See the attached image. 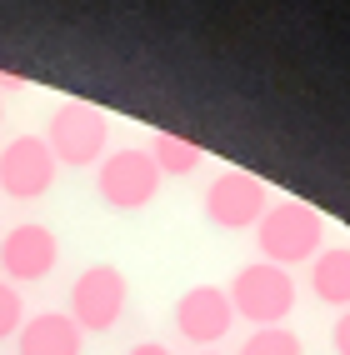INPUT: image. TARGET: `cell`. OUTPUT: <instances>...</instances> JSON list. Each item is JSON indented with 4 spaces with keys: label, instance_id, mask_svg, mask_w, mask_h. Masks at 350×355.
Listing matches in <instances>:
<instances>
[{
    "label": "cell",
    "instance_id": "ac0fdd59",
    "mask_svg": "<svg viewBox=\"0 0 350 355\" xmlns=\"http://www.w3.org/2000/svg\"><path fill=\"white\" fill-rule=\"evenodd\" d=\"M200 355H220V350H200Z\"/></svg>",
    "mask_w": 350,
    "mask_h": 355
},
{
    "label": "cell",
    "instance_id": "7c38bea8",
    "mask_svg": "<svg viewBox=\"0 0 350 355\" xmlns=\"http://www.w3.org/2000/svg\"><path fill=\"white\" fill-rule=\"evenodd\" d=\"M150 160H155L160 180H166V175H191L195 165L205 160V150L195 146V140H185V135H170V130H160V135L150 140Z\"/></svg>",
    "mask_w": 350,
    "mask_h": 355
},
{
    "label": "cell",
    "instance_id": "30bf717a",
    "mask_svg": "<svg viewBox=\"0 0 350 355\" xmlns=\"http://www.w3.org/2000/svg\"><path fill=\"white\" fill-rule=\"evenodd\" d=\"M85 336H80V325L60 315V311H40L30 315L26 325H20V336H15V350L20 355H80Z\"/></svg>",
    "mask_w": 350,
    "mask_h": 355
},
{
    "label": "cell",
    "instance_id": "9a60e30c",
    "mask_svg": "<svg viewBox=\"0 0 350 355\" xmlns=\"http://www.w3.org/2000/svg\"><path fill=\"white\" fill-rule=\"evenodd\" d=\"M331 345H335V355H350V311H340V320L331 330Z\"/></svg>",
    "mask_w": 350,
    "mask_h": 355
},
{
    "label": "cell",
    "instance_id": "5b68a950",
    "mask_svg": "<svg viewBox=\"0 0 350 355\" xmlns=\"http://www.w3.org/2000/svg\"><path fill=\"white\" fill-rule=\"evenodd\" d=\"M125 300H130V286H125V275L115 270V266H85L76 275V286H70V320L80 325V336L85 330H110L115 320L125 315Z\"/></svg>",
    "mask_w": 350,
    "mask_h": 355
},
{
    "label": "cell",
    "instance_id": "8fae6325",
    "mask_svg": "<svg viewBox=\"0 0 350 355\" xmlns=\"http://www.w3.org/2000/svg\"><path fill=\"white\" fill-rule=\"evenodd\" d=\"M310 291L320 305L350 311V245H331L310 260Z\"/></svg>",
    "mask_w": 350,
    "mask_h": 355
},
{
    "label": "cell",
    "instance_id": "9c48e42d",
    "mask_svg": "<svg viewBox=\"0 0 350 355\" xmlns=\"http://www.w3.org/2000/svg\"><path fill=\"white\" fill-rule=\"evenodd\" d=\"M230 325H236V311H230V295L220 286H191L175 300V330L191 345H200V350L225 340Z\"/></svg>",
    "mask_w": 350,
    "mask_h": 355
},
{
    "label": "cell",
    "instance_id": "5bb4252c",
    "mask_svg": "<svg viewBox=\"0 0 350 355\" xmlns=\"http://www.w3.org/2000/svg\"><path fill=\"white\" fill-rule=\"evenodd\" d=\"M20 325H26V300H20L10 280H0V340L20 336Z\"/></svg>",
    "mask_w": 350,
    "mask_h": 355
},
{
    "label": "cell",
    "instance_id": "6da1fadb",
    "mask_svg": "<svg viewBox=\"0 0 350 355\" xmlns=\"http://www.w3.org/2000/svg\"><path fill=\"white\" fill-rule=\"evenodd\" d=\"M255 245H261L265 266H280V270L306 266L325 245V220L306 200H275L261 216V225H255Z\"/></svg>",
    "mask_w": 350,
    "mask_h": 355
},
{
    "label": "cell",
    "instance_id": "7a4b0ae2",
    "mask_svg": "<svg viewBox=\"0 0 350 355\" xmlns=\"http://www.w3.org/2000/svg\"><path fill=\"white\" fill-rule=\"evenodd\" d=\"M225 295H230V311H236L240 320H250L255 330H270V325H280L295 311V280H290V270L265 266V260L240 266Z\"/></svg>",
    "mask_w": 350,
    "mask_h": 355
},
{
    "label": "cell",
    "instance_id": "3957f363",
    "mask_svg": "<svg viewBox=\"0 0 350 355\" xmlns=\"http://www.w3.org/2000/svg\"><path fill=\"white\" fill-rule=\"evenodd\" d=\"M105 140H110V121L90 101H65L51 115V130H45V146H51L55 165H76V171L105 160Z\"/></svg>",
    "mask_w": 350,
    "mask_h": 355
},
{
    "label": "cell",
    "instance_id": "2e32d148",
    "mask_svg": "<svg viewBox=\"0 0 350 355\" xmlns=\"http://www.w3.org/2000/svg\"><path fill=\"white\" fill-rule=\"evenodd\" d=\"M0 90L15 96V90H26V76H15V70H0Z\"/></svg>",
    "mask_w": 350,
    "mask_h": 355
},
{
    "label": "cell",
    "instance_id": "52a82bcc",
    "mask_svg": "<svg viewBox=\"0 0 350 355\" xmlns=\"http://www.w3.org/2000/svg\"><path fill=\"white\" fill-rule=\"evenodd\" d=\"M55 155L45 146V135H15L0 150V191L10 200H40L55 185Z\"/></svg>",
    "mask_w": 350,
    "mask_h": 355
},
{
    "label": "cell",
    "instance_id": "277c9868",
    "mask_svg": "<svg viewBox=\"0 0 350 355\" xmlns=\"http://www.w3.org/2000/svg\"><path fill=\"white\" fill-rule=\"evenodd\" d=\"M96 191H100V200L110 210H140V205H150L155 191H160V171H155L150 150H140V146L110 150L100 160V171H96Z\"/></svg>",
    "mask_w": 350,
    "mask_h": 355
},
{
    "label": "cell",
    "instance_id": "4fadbf2b",
    "mask_svg": "<svg viewBox=\"0 0 350 355\" xmlns=\"http://www.w3.org/2000/svg\"><path fill=\"white\" fill-rule=\"evenodd\" d=\"M240 355H306V345H300V336L290 325H270V330H255L240 345Z\"/></svg>",
    "mask_w": 350,
    "mask_h": 355
},
{
    "label": "cell",
    "instance_id": "e0dca14e",
    "mask_svg": "<svg viewBox=\"0 0 350 355\" xmlns=\"http://www.w3.org/2000/svg\"><path fill=\"white\" fill-rule=\"evenodd\" d=\"M125 355H170L166 345H160V340H140V345H130Z\"/></svg>",
    "mask_w": 350,
    "mask_h": 355
},
{
    "label": "cell",
    "instance_id": "8992f818",
    "mask_svg": "<svg viewBox=\"0 0 350 355\" xmlns=\"http://www.w3.org/2000/svg\"><path fill=\"white\" fill-rule=\"evenodd\" d=\"M265 210H270L265 180H255L245 171H220L205 185V220L216 230H255Z\"/></svg>",
    "mask_w": 350,
    "mask_h": 355
},
{
    "label": "cell",
    "instance_id": "ba28073f",
    "mask_svg": "<svg viewBox=\"0 0 350 355\" xmlns=\"http://www.w3.org/2000/svg\"><path fill=\"white\" fill-rule=\"evenodd\" d=\"M60 260V241L51 225L40 220H20L6 230V241H0V270H6L10 280H45L55 270Z\"/></svg>",
    "mask_w": 350,
    "mask_h": 355
}]
</instances>
